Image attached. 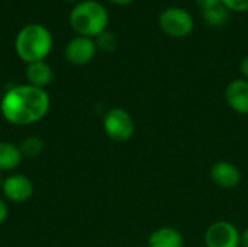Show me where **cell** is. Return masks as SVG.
<instances>
[{
    "label": "cell",
    "mask_w": 248,
    "mask_h": 247,
    "mask_svg": "<svg viewBox=\"0 0 248 247\" xmlns=\"http://www.w3.org/2000/svg\"><path fill=\"white\" fill-rule=\"evenodd\" d=\"M201 15L205 23L209 26H222L230 19V10L224 4H219L206 10H201Z\"/></svg>",
    "instance_id": "cell-14"
},
{
    "label": "cell",
    "mask_w": 248,
    "mask_h": 247,
    "mask_svg": "<svg viewBox=\"0 0 248 247\" xmlns=\"http://www.w3.org/2000/svg\"><path fill=\"white\" fill-rule=\"evenodd\" d=\"M94 41H96L97 49H102L105 52H113L116 49V47H118L116 36L112 32H109L108 29L105 32H102L100 35H97L94 38Z\"/></svg>",
    "instance_id": "cell-16"
},
{
    "label": "cell",
    "mask_w": 248,
    "mask_h": 247,
    "mask_svg": "<svg viewBox=\"0 0 248 247\" xmlns=\"http://www.w3.org/2000/svg\"><path fill=\"white\" fill-rule=\"evenodd\" d=\"M19 148H20V153L23 157L33 159V157H38L42 154V151L45 148V143L41 137L29 135L22 140V143L19 144Z\"/></svg>",
    "instance_id": "cell-15"
},
{
    "label": "cell",
    "mask_w": 248,
    "mask_h": 247,
    "mask_svg": "<svg viewBox=\"0 0 248 247\" xmlns=\"http://www.w3.org/2000/svg\"><path fill=\"white\" fill-rule=\"evenodd\" d=\"M221 3L230 12L243 13V12H247L248 10V0H221Z\"/></svg>",
    "instance_id": "cell-17"
},
{
    "label": "cell",
    "mask_w": 248,
    "mask_h": 247,
    "mask_svg": "<svg viewBox=\"0 0 248 247\" xmlns=\"http://www.w3.org/2000/svg\"><path fill=\"white\" fill-rule=\"evenodd\" d=\"M105 134L116 143L128 141L135 131V124L128 111L124 108H112L103 118Z\"/></svg>",
    "instance_id": "cell-5"
},
{
    "label": "cell",
    "mask_w": 248,
    "mask_h": 247,
    "mask_svg": "<svg viewBox=\"0 0 248 247\" xmlns=\"http://www.w3.org/2000/svg\"><path fill=\"white\" fill-rule=\"evenodd\" d=\"M211 179L215 185H218L222 189H232L235 188L241 181V172L240 169L231 163V162H217L211 167Z\"/></svg>",
    "instance_id": "cell-9"
},
{
    "label": "cell",
    "mask_w": 248,
    "mask_h": 247,
    "mask_svg": "<svg viewBox=\"0 0 248 247\" xmlns=\"http://www.w3.org/2000/svg\"><path fill=\"white\" fill-rule=\"evenodd\" d=\"M67 1H77V0H67Z\"/></svg>",
    "instance_id": "cell-23"
},
{
    "label": "cell",
    "mask_w": 248,
    "mask_h": 247,
    "mask_svg": "<svg viewBox=\"0 0 248 247\" xmlns=\"http://www.w3.org/2000/svg\"><path fill=\"white\" fill-rule=\"evenodd\" d=\"M225 100L232 111L248 114V80L235 79L230 82L225 89Z\"/></svg>",
    "instance_id": "cell-10"
},
{
    "label": "cell",
    "mask_w": 248,
    "mask_h": 247,
    "mask_svg": "<svg viewBox=\"0 0 248 247\" xmlns=\"http://www.w3.org/2000/svg\"><path fill=\"white\" fill-rule=\"evenodd\" d=\"M112 3H115V4H119V6H125V4H129V3H132L134 0H110Z\"/></svg>",
    "instance_id": "cell-22"
},
{
    "label": "cell",
    "mask_w": 248,
    "mask_h": 247,
    "mask_svg": "<svg viewBox=\"0 0 248 247\" xmlns=\"http://www.w3.org/2000/svg\"><path fill=\"white\" fill-rule=\"evenodd\" d=\"M198 7L201 10H206V9H211V7H215V6H219L222 4L221 0H195Z\"/></svg>",
    "instance_id": "cell-18"
},
{
    "label": "cell",
    "mask_w": 248,
    "mask_h": 247,
    "mask_svg": "<svg viewBox=\"0 0 248 247\" xmlns=\"http://www.w3.org/2000/svg\"><path fill=\"white\" fill-rule=\"evenodd\" d=\"M158 26L170 38H186L195 28V20L190 12L183 7H166L158 16Z\"/></svg>",
    "instance_id": "cell-4"
},
{
    "label": "cell",
    "mask_w": 248,
    "mask_h": 247,
    "mask_svg": "<svg viewBox=\"0 0 248 247\" xmlns=\"http://www.w3.org/2000/svg\"><path fill=\"white\" fill-rule=\"evenodd\" d=\"M240 246L248 247V229H246V230H244V233L241 234V239H240Z\"/></svg>",
    "instance_id": "cell-21"
},
{
    "label": "cell",
    "mask_w": 248,
    "mask_h": 247,
    "mask_svg": "<svg viewBox=\"0 0 248 247\" xmlns=\"http://www.w3.org/2000/svg\"><path fill=\"white\" fill-rule=\"evenodd\" d=\"M148 247H183V236L173 227H161L150 236Z\"/></svg>",
    "instance_id": "cell-12"
},
{
    "label": "cell",
    "mask_w": 248,
    "mask_h": 247,
    "mask_svg": "<svg viewBox=\"0 0 248 247\" xmlns=\"http://www.w3.org/2000/svg\"><path fill=\"white\" fill-rule=\"evenodd\" d=\"M96 51L97 45L94 38L77 35L67 42L64 48V55L65 60L73 66H84L92 61V58L96 55Z\"/></svg>",
    "instance_id": "cell-7"
},
{
    "label": "cell",
    "mask_w": 248,
    "mask_h": 247,
    "mask_svg": "<svg viewBox=\"0 0 248 247\" xmlns=\"http://www.w3.org/2000/svg\"><path fill=\"white\" fill-rule=\"evenodd\" d=\"M52 48V35L41 23H28L19 29L15 38V51L26 64L42 61Z\"/></svg>",
    "instance_id": "cell-2"
},
{
    "label": "cell",
    "mask_w": 248,
    "mask_h": 247,
    "mask_svg": "<svg viewBox=\"0 0 248 247\" xmlns=\"http://www.w3.org/2000/svg\"><path fill=\"white\" fill-rule=\"evenodd\" d=\"M25 76H26L28 84H32L39 89H45L52 82L54 73H52L51 66L45 60H42V61L26 64Z\"/></svg>",
    "instance_id": "cell-11"
},
{
    "label": "cell",
    "mask_w": 248,
    "mask_h": 247,
    "mask_svg": "<svg viewBox=\"0 0 248 247\" xmlns=\"http://www.w3.org/2000/svg\"><path fill=\"white\" fill-rule=\"evenodd\" d=\"M240 71H241V74L244 76V79L248 80V55L243 58V61H241V64H240Z\"/></svg>",
    "instance_id": "cell-20"
},
{
    "label": "cell",
    "mask_w": 248,
    "mask_h": 247,
    "mask_svg": "<svg viewBox=\"0 0 248 247\" xmlns=\"http://www.w3.org/2000/svg\"><path fill=\"white\" fill-rule=\"evenodd\" d=\"M51 108V99L45 89L32 84H17L7 89L0 102L4 121L12 125H32L44 119Z\"/></svg>",
    "instance_id": "cell-1"
},
{
    "label": "cell",
    "mask_w": 248,
    "mask_h": 247,
    "mask_svg": "<svg viewBox=\"0 0 248 247\" xmlns=\"http://www.w3.org/2000/svg\"><path fill=\"white\" fill-rule=\"evenodd\" d=\"M22 157L19 146L10 141H0V172L15 170L20 165Z\"/></svg>",
    "instance_id": "cell-13"
},
{
    "label": "cell",
    "mask_w": 248,
    "mask_h": 247,
    "mask_svg": "<svg viewBox=\"0 0 248 247\" xmlns=\"http://www.w3.org/2000/svg\"><path fill=\"white\" fill-rule=\"evenodd\" d=\"M68 22L77 35L96 38L108 29L109 13L97 0H81L70 10Z\"/></svg>",
    "instance_id": "cell-3"
},
{
    "label": "cell",
    "mask_w": 248,
    "mask_h": 247,
    "mask_svg": "<svg viewBox=\"0 0 248 247\" xmlns=\"http://www.w3.org/2000/svg\"><path fill=\"white\" fill-rule=\"evenodd\" d=\"M9 215V208H7V204L4 202V199L0 198V226L6 221Z\"/></svg>",
    "instance_id": "cell-19"
},
{
    "label": "cell",
    "mask_w": 248,
    "mask_h": 247,
    "mask_svg": "<svg viewBox=\"0 0 248 247\" xmlns=\"http://www.w3.org/2000/svg\"><path fill=\"white\" fill-rule=\"evenodd\" d=\"M1 191L6 199H9L10 202L22 204L29 201L33 195V183L26 175L15 173L3 179Z\"/></svg>",
    "instance_id": "cell-8"
},
{
    "label": "cell",
    "mask_w": 248,
    "mask_h": 247,
    "mask_svg": "<svg viewBox=\"0 0 248 247\" xmlns=\"http://www.w3.org/2000/svg\"><path fill=\"white\" fill-rule=\"evenodd\" d=\"M240 239L238 229L230 221H217L205 233V243L208 247H240Z\"/></svg>",
    "instance_id": "cell-6"
}]
</instances>
